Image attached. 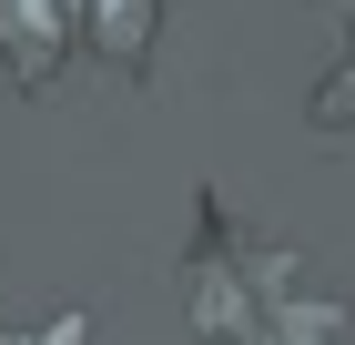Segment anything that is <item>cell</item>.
<instances>
[{"label": "cell", "mask_w": 355, "mask_h": 345, "mask_svg": "<svg viewBox=\"0 0 355 345\" xmlns=\"http://www.w3.org/2000/svg\"><path fill=\"white\" fill-rule=\"evenodd\" d=\"M193 325L214 345H345V305L304 294V264L274 234H234L203 213L193 244Z\"/></svg>", "instance_id": "obj_1"}, {"label": "cell", "mask_w": 355, "mask_h": 345, "mask_svg": "<svg viewBox=\"0 0 355 345\" xmlns=\"http://www.w3.org/2000/svg\"><path fill=\"white\" fill-rule=\"evenodd\" d=\"M61 21H71L61 0H0V51H10V71H21L31 92H41L51 61H61Z\"/></svg>", "instance_id": "obj_2"}, {"label": "cell", "mask_w": 355, "mask_h": 345, "mask_svg": "<svg viewBox=\"0 0 355 345\" xmlns=\"http://www.w3.org/2000/svg\"><path fill=\"white\" fill-rule=\"evenodd\" d=\"M92 31H102V61H142V41H153V0H92Z\"/></svg>", "instance_id": "obj_3"}]
</instances>
